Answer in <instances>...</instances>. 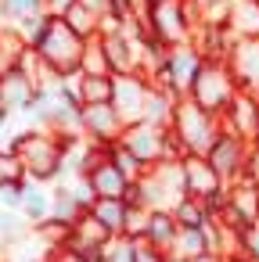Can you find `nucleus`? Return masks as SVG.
<instances>
[{
    "label": "nucleus",
    "mask_w": 259,
    "mask_h": 262,
    "mask_svg": "<svg viewBox=\"0 0 259 262\" xmlns=\"http://www.w3.org/2000/svg\"><path fill=\"white\" fill-rule=\"evenodd\" d=\"M8 147L18 155L22 172L36 183H58L65 172V140L44 126L22 129L8 140Z\"/></svg>",
    "instance_id": "1"
},
{
    "label": "nucleus",
    "mask_w": 259,
    "mask_h": 262,
    "mask_svg": "<svg viewBox=\"0 0 259 262\" xmlns=\"http://www.w3.org/2000/svg\"><path fill=\"white\" fill-rule=\"evenodd\" d=\"M33 51L40 54V61L54 72V76H76L83 72V51H87V40L62 18V15H51L40 40L33 43Z\"/></svg>",
    "instance_id": "2"
},
{
    "label": "nucleus",
    "mask_w": 259,
    "mask_h": 262,
    "mask_svg": "<svg viewBox=\"0 0 259 262\" xmlns=\"http://www.w3.org/2000/svg\"><path fill=\"white\" fill-rule=\"evenodd\" d=\"M148 29L155 40H162L166 47L176 43H191L198 33V4L194 0H162V4H151V11L144 15Z\"/></svg>",
    "instance_id": "3"
},
{
    "label": "nucleus",
    "mask_w": 259,
    "mask_h": 262,
    "mask_svg": "<svg viewBox=\"0 0 259 262\" xmlns=\"http://www.w3.org/2000/svg\"><path fill=\"white\" fill-rule=\"evenodd\" d=\"M237 94H241V86H237V79H234V72H230L227 61H205V65L198 69L191 90H187V97H191L194 104H202L205 112H212V115H220V119L227 115V108L234 104Z\"/></svg>",
    "instance_id": "4"
},
{
    "label": "nucleus",
    "mask_w": 259,
    "mask_h": 262,
    "mask_svg": "<svg viewBox=\"0 0 259 262\" xmlns=\"http://www.w3.org/2000/svg\"><path fill=\"white\" fill-rule=\"evenodd\" d=\"M173 129L176 137L184 140L187 155H209V147L216 144L220 129H223V119L205 112L202 104H194L191 97H184L176 104V119H173Z\"/></svg>",
    "instance_id": "5"
},
{
    "label": "nucleus",
    "mask_w": 259,
    "mask_h": 262,
    "mask_svg": "<svg viewBox=\"0 0 259 262\" xmlns=\"http://www.w3.org/2000/svg\"><path fill=\"white\" fill-rule=\"evenodd\" d=\"M148 208H166L173 212L184 198H187V183H184V158H162L158 165L148 169V176L141 180Z\"/></svg>",
    "instance_id": "6"
},
{
    "label": "nucleus",
    "mask_w": 259,
    "mask_h": 262,
    "mask_svg": "<svg viewBox=\"0 0 259 262\" xmlns=\"http://www.w3.org/2000/svg\"><path fill=\"white\" fill-rule=\"evenodd\" d=\"M230 230H241L248 223H259V183L252 176H241L234 183H227V201L223 208L212 215Z\"/></svg>",
    "instance_id": "7"
},
{
    "label": "nucleus",
    "mask_w": 259,
    "mask_h": 262,
    "mask_svg": "<svg viewBox=\"0 0 259 262\" xmlns=\"http://www.w3.org/2000/svg\"><path fill=\"white\" fill-rule=\"evenodd\" d=\"M248 155H252V140H245L241 133H234V129H220V137H216V144L209 147V162H212V169L223 176V183H234V180H241L245 176V169H248Z\"/></svg>",
    "instance_id": "8"
},
{
    "label": "nucleus",
    "mask_w": 259,
    "mask_h": 262,
    "mask_svg": "<svg viewBox=\"0 0 259 262\" xmlns=\"http://www.w3.org/2000/svg\"><path fill=\"white\" fill-rule=\"evenodd\" d=\"M79 122H83V137H90L94 144H115V140H123V133L130 126L112 101L108 104H83Z\"/></svg>",
    "instance_id": "9"
},
{
    "label": "nucleus",
    "mask_w": 259,
    "mask_h": 262,
    "mask_svg": "<svg viewBox=\"0 0 259 262\" xmlns=\"http://www.w3.org/2000/svg\"><path fill=\"white\" fill-rule=\"evenodd\" d=\"M123 144L144 165H158L162 158H169V129L155 126V122H130L126 133H123Z\"/></svg>",
    "instance_id": "10"
},
{
    "label": "nucleus",
    "mask_w": 259,
    "mask_h": 262,
    "mask_svg": "<svg viewBox=\"0 0 259 262\" xmlns=\"http://www.w3.org/2000/svg\"><path fill=\"white\" fill-rule=\"evenodd\" d=\"M36 94H40V86H36V79L22 65H15V69H8L4 76H0V112L4 115H18V112L29 115Z\"/></svg>",
    "instance_id": "11"
},
{
    "label": "nucleus",
    "mask_w": 259,
    "mask_h": 262,
    "mask_svg": "<svg viewBox=\"0 0 259 262\" xmlns=\"http://www.w3.org/2000/svg\"><path fill=\"white\" fill-rule=\"evenodd\" d=\"M227 65L245 94L259 97V36H234V47L227 54Z\"/></svg>",
    "instance_id": "12"
},
{
    "label": "nucleus",
    "mask_w": 259,
    "mask_h": 262,
    "mask_svg": "<svg viewBox=\"0 0 259 262\" xmlns=\"http://www.w3.org/2000/svg\"><path fill=\"white\" fill-rule=\"evenodd\" d=\"M184 183H187V194L198 201H212L227 190L223 176L212 169L205 155H184Z\"/></svg>",
    "instance_id": "13"
},
{
    "label": "nucleus",
    "mask_w": 259,
    "mask_h": 262,
    "mask_svg": "<svg viewBox=\"0 0 259 262\" xmlns=\"http://www.w3.org/2000/svg\"><path fill=\"white\" fill-rule=\"evenodd\" d=\"M151 86H155V83H151L144 72L115 76V97H112V104L123 112L126 122H141V119H144V104H148Z\"/></svg>",
    "instance_id": "14"
},
{
    "label": "nucleus",
    "mask_w": 259,
    "mask_h": 262,
    "mask_svg": "<svg viewBox=\"0 0 259 262\" xmlns=\"http://www.w3.org/2000/svg\"><path fill=\"white\" fill-rule=\"evenodd\" d=\"M18 212L33 223V226H40L44 219H51V212H54V194H51V183H36V180H22V198H18Z\"/></svg>",
    "instance_id": "15"
},
{
    "label": "nucleus",
    "mask_w": 259,
    "mask_h": 262,
    "mask_svg": "<svg viewBox=\"0 0 259 262\" xmlns=\"http://www.w3.org/2000/svg\"><path fill=\"white\" fill-rule=\"evenodd\" d=\"M87 183L94 187L97 198H126V190H130V180L119 172V165H115L108 155L87 172Z\"/></svg>",
    "instance_id": "16"
},
{
    "label": "nucleus",
    "mask_w": 259,
    "mask_h": 262,
    "mask_svg": "<svg viewBox=\"0 0 259 262\" xmlns=\"http://www.w3.org/2000/svg\"><path fill=\"white\" fill-rule=\"evenodd\" d=\"M223 126H227V129H234V133H241L245 140H252V133H255V126H259V97L241 90V94L234 97V104L227 108Z\"/></svg>",
    "instance_id": "17"
},
{
    "label": "nucleus",
    "mask_w": 259,
    "mask_h": 262,
    "mask_svg": "<svg viewBox=\"0 0 259 262\" xmlns=\"http://www.w3.org/2000/svg\"><path fill=\"white\" fill-rule=\"evenodd\" d=\"M176 233H180V219L173 215V212H166V208H151V215H148V230H144V241H151V244H158V248H173V241H176Z\"/></svg>",
    "instance_id": "18"
},
{
    "label": "nucleus",
    "mask_w": 259,
    "mask_h": 262,
    "mask_svg": "<svg viewBox=\"0 0 259 262\" xmlns=\"http://www.w3.org/2000/svg\"><path fill=\"white\" fill-rule=\"evenodd\" d=\"M62 18L83 36V40H94V36H101V26H105V18L94 11V8H87L83 0H72V4L62 11Z\"/></svg>",
    "instance_id": "19"
},
{
    "label": "nucleus",
    "mask_w": 259,
    "mask_h": 262,
    "mask_svg": "<svg viewBox=\"0 0 259 262\" xmlns=\"http://www.w3.org/2000/svg\"><path fill=\"white\" fill-rule=\"evenodd\" d=\"M234 36H259V0H230V22Z\"/></svg>",
    "instance_id": "20"
},
{
    "label": "nucleus",
    "mask_w": 259,
    "mask_h": 262,
    "mask_svg": "<svg viewBox=\"0 0 259 262\" xmlns=\"http://www.w3.org/2000/svg\"><path fill=\"white\" fill-rule=\"evenodd\" d=\"M76 90H79L83 104H108L115 97V76H87V72H79Z\"/></svg>",
    "instance_id": "21"
},
{
    "label": "nucleus",
    "mask_w": 259,
    "mask_h": 262,
    "mask_svg": "<svg viewBox=\"0 0 259 262\" xmlns=\"http://www.w3.org/2000/svg\"><path fill=\"white\" fill-rule=\"evenodd\" d=\"M169 251L180 255V258H187V262H194V258H202V255H212V251H209L205 226H180V233H176V241H173Z\"/></svg>",
    "instance_id": "22"
},
{
    "label": "nucleus",
    "mask_w": 259,
    "mask_h": 262,
    "mask_svg": "<svg viewBox=\"0 0 259 262\" xmlns=\"http://www.w3.org/2000/svg\"><path fill=\"white\" fill-rule=\"evenodd\" d=\"M176 97H169L166 90H158V86H151V94H148V104H144V119L141 122H155V126H173V119H176Z\"/></svg>",
    "instance_id": "23"
},
{
    "label": "nucleus",
    "mask_w": 259,
    "mask_h": 262,
    "mask_svg": "<svg viewBox=\"0 0 259 262\" xmlns=\"http://www.w3.org/2000/svg\"><path fill=\"white\" fill-rule=\"evenodd\" d=\"M90 212H94L112 233H123V230H126V212H130L126 198H97V201L90 205Z\"/></svg>",
    "instance_id": "24"
},
{
    "label": "nucleus",
    "mask_w": 259,
    "mask_h": 262,
    "mask_svg": "<svg viewBox=\"0 0 259 262\" xmlns=\"http://www.w3.org/2000/svg\"><path fill=\"white\" fill-rule=\"evenodd\" d=\"M108 158H112V162L119 165V172H123V176H126L130 183H141V180L148 176V169H151V165H144V162H141V158H137V155H133V151H130L126 144H123V140L108 144Z\"/></svg>",
    "instance_id": "25"
},
{
    "label": "nucleus",
    "mask_w": 259,
    "mask_h": 262,
    "mask_svg": "<svg viewBox=\"0 0 259 262\" xmlns=\"http://www.w3.org/2000/svg\"><path fill=\"white\" fill-rule=\"evenodd\" d=\"M72 237L76 241H83V244H105V241H112L115 233L94 215V212H83L76 223H72Z\"/></svg>",
    "instance_id": "26"
},
{
    "label": "nucleus",
    "mask_w": 259,
    "mask_h": 262,
    "mask_svg": "<svg viewBox=\"0 0 259 262\" xmlns=\"http://www.w3.org/2000/svg\"><path fill=\"white\" fill-rule=\"evenodd\" d=\"M29 15H51L47 11V0H0V22L18 26Z\"/></svg>",
    "instance_id": "27"
},
{
    "label": "nucleus",
    "mask_w": 259,
    "mask_h": 262,
    "mask_svg": "<svg viewBox=\"0 0 259 262\" xmlns=\"http://www.w3.org/2000/svg\"><path fill=\"white\" fill-rule=\"evenodd\" d=\"M83 72H87V76H112V61H108V51H105L101 36L87 40V51H83Z\"/></svg>",
    "instance_id": "28"
},
{
    "label": "nucleus",
    "mask_w": 259,
    "mask_h": 262,
    "mask_svg": "<svg viewBox=\"0 0 259 262\" xmlns=\"http://www.w3.org/2000/svg\"><path fill=\"white\" fill-rule=\"evenodd\" d=\"M173 215L180 219V226H205V223L212 219L209 205H205V201H198V198H191V194L173 208Z\"/></svg>",
    "instance_id": "29"
},
{
    "label": "nucleus",
    "mask_w": 259,
    "mask_h": 262,
    "mask_svg": "<svg viewBox=\"0 0 259 262\" xmlns=\"http://www.w3.org/2000/svg\"><path fill=\"white\" fill-rule=\"evenodd\" d=\"M133 248H137L133 237L115 233L112 241H105V248H101V262H133Z\"/></svg>",
    "instance_id": "30"
},
{
    "label": "nucleus",
    "mask_w": 259,
    "mask_h": 262,
    "mask_svg": "<svg viewBox=\"0 0 259 262\" xmlns=\"http://www.w3.org/2000/svg\"><path fill=\"white\" fill-rule=\"evenodd\" d=\"M237 255L248 262H259V223H248L237 230Z\"/></svg>",
    "instance_id": "31"
},
{
    "label": "nucleus",
    "mask_w": 259,
    "mask_h": 262,
    "mask_svg": "<svg viewBox=\"0 0 259 262\" xmlns=\"http://www.w3.org/2000/svg\"><path fill=\"white\" fill-rule=\"evenodd\" d=\"M148 215H151V208L148 205H130V212H126V237H133V241H141L144 237V230H148Z\"/></svg>",
    "instance_id": "32"
},
{
    "label": "nucleus",
    "mask_w": 259,
    "mask_h": 262,
    "mask_svg": "<svg viewBox=\"0 0 259 262\" xmlns=\"http://www.w3.org/2000/svg\"><path fill=\"white\" fill-rule=\"evenodd\" d=\"M166 248H158V244H151V241H137V248H133V262H166Z\"/></svg>",
    "instance_id": "33"
},
{
    "label": "nucleus",
    "mask_w": 259,
    "mask_h": 262,
    "mask_svg": "<svg viewBox=\"0 0 259 262\" xmlns=\"http://www.w3.org/2000/svg\"><path fill=\"white\" fill-rule=\"evenodd\" d=\"M245 176H252V180L259 183V147H252V155H248V169H245Z\"/></svg>",
    "instance_id": "34"
},
{
    "label": "nucleus",
    "mask_w": 259,
    "mask_h": 262,
    "mask_svg": "<svg viewBox=\"0 0 259 262\" xmlns=\"http://www.w3.org/2000/svg\"><path fill=\"white\" fill-rule=\"evenodd\" d=\"M130 8H133V15H137V18H144V15L151 11V0H130Z\"/></svg>",
    "instance_id": "35"
},
{
    "label": "nucleus",
    "mask_w": 259,
    "mask_h": 262,
    "mask_svg": "<svg viewBox=\"0 0 259 262\" xmlns=\"http://www.w3.org/2000/svg\"><path fill=\"white\" fill-rule=\"evenodd\" d=\"M83 4H87V8H94V11H97V15L105 18V15H108V4H112V0H83Z\"/></svg>",
    "instance_id": "36"
},
{
    "label": "nucleus",
    "mask_w": 259,
    "mask_h": 262,
    "mask_svg": "<svg viewBox=\"0 0 259 262\" xmlns=\"http://www.w3.org/2000/svg\"><path fill=\"white\" fill-rule=\"evenodd\" d=\"M69 4H72V0H47V11H51V15H62Z\"/></svg>",
    "instance_id": "37"
},
{
    "label": "nucleus",
    "mask_w": 259,
    "mask_h": 262,
    "mask_svg": "<svg viewBox=\"0 0 259 262\" xmlns=\"http://www.w3.org/2000/svg\"><path fill=\"white\" fill-rule=\"evenodd\" d=\"M8 119H11V115H4V112H0V137L8 133Z\"/></svg>",
    "instance_id": "38"
},
{
    "label": "nucleus",
    "mask_w": 259,
    "mask_h": 262,
    "mask_svg": "<svg viewBox=\"0 0 259 262\" xmlns=\"http://www.w3.org/2000/svg\"><path fill=\"white\" fill-rule=\"evenodd\" d=\"M194 262H227V258H220V255H202V258H194Z\"/></svg>",
    "instance_id": "39"
},
{
    "label": "nucleus",
    "mask_w": 259,
    "mask_h": 262,
    "mask_svg": "<svg viewBox=\"0 0 259 262\" xmlns=\"http://www.w3.org/2000/svg\"><path fill=\"white\" fill-rule=\"evenodd\" d=\"M166 262H187V258H180V255H173V251H169V255H166Z\"/></svg>",
    "instance_id": "40"
},
{
    "label": "nucleus",
    "mask_w": 259,
    "mask_h": 262,
    "mask_svg": "<svg viewBox=\"0 0 259 262\" xmlns=\"http://www.w3.org/2000/svg\"><path fill=\"white\" fill-rule=\"evenodd\" d=\"M252 147H259V126H255V133H252Z\"/></svg>",
    "instance_id": "41"
},
{
    "label": "nucleus",
    "mask_w": 259,
    "mask_h": 262,
    "mask_svg": "<svg viewBox=\"0 0 259 262\" xmlns=\"http://www.w3.org/2000/svg\"><path fill=\"white\" fill-rule=\"evenodd\" d=\"M227 262H248V258H241V255H234V258H227Z\"/></svg>",
    "instance_id": "42"
},
{
    "label": "nucleus",
    "mask_w": 259,
    "mask_h": 262,
    "mask_svg": "<svg viewBox=\"0 0 259 262\" xmlns=\"http://www.w3.org/2000/svg\"><path fill=\"white\" fill-rule=\"evenodd\" d=\"M194 4H212V0H194Z\"/></svg>",
    "instance_id": "43"
},
{
    "label": "nucleus",
    "mask_w": 259,
    "mask_h": 262,
    "mask_svg": "<svg viewBox=\"0 0 259 262\" xmlns=\"http://www.w3.org/2000/svg\"><path fill=\"white\" fill-rule=\"evenodd\" d=\"M0 76H4V65H0Z\"/></svg>",
    "instance_id": "44"
},
{
    "label": "nucleus",
    "mask_w": 259,
    "mask_h": 262,
    "mask_svg": "<svg viewBox=\"0 0 259 262\" xmlns=\"http://www.w3.org/2000/svg\"><path fill=\"white\" fill-rule=\"evenodd\" d=\"M151 4H162V0H151Z\"/></svg>",
    "instance_id": "45"
}]
</instances>
